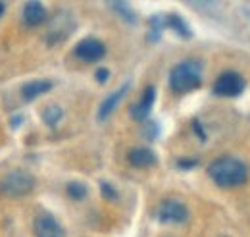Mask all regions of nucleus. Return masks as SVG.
I'll return each instance as SVG.
<instances>
[{
	"mask_svg": "<svg viewBox=\"0 0 250 237\" xmlns=\"http://www.w3.org/2000/svg\"><path fill=\"white\" fill-rule=\"evenodd\" d=\"M114 10H118V12H122L120 16L122 18H125L127 22H135V16H133V12L127 8V4H124V2H114V4H110Z\"/></svg>",
	"mask_w": 250,
	"mask_h": 237,
	"instance_id": "nucleus-17",
	"label": "nucleus"
},
{
	"mask_svg": "<svg viewBox=\"0 0 250 237\" xmlns=\"http://www.w3.org/2000/svg\"><path fill=\"white\" fill-rule=\"evenodd\" d=\"M102 193H104V195H106L110 201H114V199H116V191H114V189H112L108 183H102Z\"/></svg>",
	"mask_w": 250,
	"mask_h": 237,
	"instance_id": "nucleus-18",
	"label": "nucleus"
},
{
	"mask_svg": "<svg viewBox=\"0 0 250 237\" xmlns=\"http://www.w3.org/2000/svg\"><path fill=\"white\" fill-rule=\"evenodd\" d=\"M127 91H129V83H124L120 89L114 91L112 95H108V96L104 98V102H102L100 108H98V119H100V121H104V119L108 118V116L118 108V104L122 102V98L127 95Z\"/></svg>",
	"mask_w": 250,
	"mask_h": 237,
	"instance_id": "nucleus-9",
	"label": "nucleus"
},
{
	"mask_svg": "<svg viewBox=\"0 0 250 237\" xmlns=\"http://www.w3.org/2000/svg\"><path fill=\"white\" fill-rule=\"evenodd\" d=\"M245 89V79L237 71H225L221 73L216 83H214V93L218 96H237Z\"/></svg>",
	"mask_w": 250,
	"mask_h": 237,
	"instance_id": "nucleus-4",
	"label": "nucleus"
},
{
	"mask_svg": "<svg viewBox=\"0 0 250 237\" xmlns=\"http://www.w3.org/2000/svg\"><path fill=\"white\" fill-rule=\"evenodd\" d=\"M63 112L60 106H48L44 112H42V119L46 121V125H56L60 119H62Z\"/></svg>",
	"mask_w": 250,
	"mask_h": 237,
	"instance_id": "nucleus-14",
	"label": "nucleus"
},
{
	"mask_svg": "<svg viewBox=\"0 0 250 237\" xmlns=\"http://www.w3.org/2000/svg\"><path fill=\"white\" fill-rule=\"evenodd\" d=\"M154 98H156L154 87H146L145 93H143V96H141V100L131 108V116L135 119H139V121H143V119L150 114V108L154 104Z\"/></svg>",
	"mask_w": 250,
	"mask_h": 237,
	"instance_id": "nucleus-11",
	"label": "nucleus"
},
{
	"mask_svg": "<svg viewBox=\"0 0 250 237\" xmlns=\"http://www.w3.org/2000/svg\"><path fill=\"white\" fill-rule=\"evenodd\" d=\"M50 89H52V83H50V81H46V79H37V81H31V83L23 85L21 96H23V100H35L37 96L48 93Z\"/></svg>",
	"mask_w": 250,
	"mask_h": 237,
	"instance_id": "nucleus-13",
	"label": "nucleus"
},
{
	"mask_svg": "<svg viewBox=\"0 0 250 237\" xmlns=\"http://www.w3.org/2000/svg\"><path fill=\"white\" fill-rule=\"evenodd\" d=\"M127 158H129V164L135 168H148L156 164V154L150 148H133Z\"/></svg>",
	"mask_w": 250,
	"mask_h": 237,
	"instance_id": "nucleus-12",
	"label": "nucleus"
},
{
	"mask_svg": "<svg viewBox=\"0 0 250 237\" xmlns=\"http://www.w3.org/2000/svg\"><path fill=\"white\" fill-rule=\"evenodd\" d=\"M73 29V22H71V18L62 12L60 16H56V20L50 24V31H48V43L50 45H54V43H58V41H63L65 37H69V33Z\"/></svg>",
	"mask_w": 250,
	"mask_h": 237,
	"instance_id": "nucleus-8",
	"label": "nucleus"
},
{
	"mask_svg": "<svg viewBox=\"0 0 250 237\" xmlns=\"http://www.w3.org/2000/svg\"><path fill=\"white\" fill-rule=\"evenodd\" d=\"M108 75H110L108 70H98V71H96V79H98L100 83H106V81H108Z\"/></svg>",
	"mask_w": 250,
	"mask_h": 237,
	"instance_id": "nucleus-19",
	"label": "nucleus"
},
{
	"mask_svg": "<svg viewBox=\"0 0 250 237\" xmlns=\"http://www.w3.org/2000/svg\"><path fill=\"white\" fill-rule=\"evenodd\" d=\"M35 187V178L25 170H16L0 181V197L16 199L29 195Z\"/></svg>",
	"mask_w": 250,
	"mask_h": 237,
	"instance_id": "nucleus-3",
	"label": "nucleus"
},
{
	"mask_svg": "<svg viewBox=\"0 0 250 237\" xmlns=\"http://www.w3.org/2000/svg\"><path fill=\"white\" fill-rule=\"evenodd\" d=\"M21 20H23L25 25L37 27V25H41V24L46 20V8H44L41 2H27V4L23 6Z\"/></svg>",
	"mask_w": 250,
	"mask_h": 237,
	"instance_id": "nucleus-10",
	"label": "nucleus"
},
{
	"mask_svg": "<svg viewBox=\"0 0 250 237\" xmlns=\"http://www.w3.org/2000/svg\"><path fill=\"white\" fill-rule=\"evenodd\" d=\"M33 230H35V237H63L62 226L56 222V218H52L46 212L35 218Z\"/></svg>",
	"mask_w": 250,
	"mask_h": 237,
	"instance_id": "nucleus-7",
	"label": "nucleus"
},
{
	"mask_svg": "<svg viewBox=\"0 0 250 237\" xmlns=\"http://www.w3.org/2000/svg\"><path fill=\"white\" fill-rule=\"evenodd\" d=\"M67 195H69L71 199L79 201V199H83V197L87 195V187H85L83 183H79V181H71V183L67 185Z\"/></svg>",
	"mask_w": 250,
	"mask_h": 237,
	"instance_id": "nucleus-15",
	"label": "nucleus"
},
{
	"mask_svg": "<svg viewBox=\"0 0 250 237\" xmlns=\"http://www.w3.org/2000/svg\"><path fill=\"white\" fill-rule=\"evenodd\" d=\"M208 174L212 181L223 189H235L243 185L249 178L247 166L233 156H221L218 160H214L208 168Z\"/></svg>",
	"mask_w": 250,
	"mask_h": 237,
	"instance_id": "nucleus-1",
	"label": "nucleus"
},
{
	"mask_svg": "<svg viewBox=\"0 0 250 237\" xmlns=\"http://www.w3.org/2000/svg\"><path fill=\"white\" fill-rule=\"evenodd\" d=\"M166 22H167L171 27H175V31H177L179 35H183V37H190V31H188L187 24H185L181 18H177V16H169Z\"/></svg>",
	"mask_w": 250,
	"mask_h": 237,
	"instance_id": "nucleus-16",
	"label": "nucleus"
},
{
	"mask_svg": "<svg viewBox=\"0 0 250 237\" xmlns=\"http://www.w3.org/2000/svg\"><path fill=\"white\" fill-rule=\"evenodd\" d=\"M158 218L167 224H183L188 220V208L181 201L167 199L158 208Z\"/></svg>",
	"mask_w": 250,
	"mask_h": 237,
	"instance_id": "nucleus-5",
	"label": "nucleus"
},
{
	"mask_svg": "<svg viewBox=\"0 0 250 237\" xmlns=\"http://www.w3.org/2000/svg\"><path fill=\"white\" fill-rule=\"evenodd\" d=\"M73 54L83 62H98L106 54V47L98 41V39H83L81 43H77Z\"/></svg>",
	"mask_w": 250,
	"mask_h": 237,
	"instance_id": "nucleus-6",
	"label": "nucleus"
},
{
	"mask_svg": "<svg viewBox=\"0 0 250 237\" xmlns=\"http://www.w3.org/2000/svg\"><path fill=\"white\" fill-rule=\"evenodd\" d=\"M202 83V64L196 60H185L177 64L169 73V85L177 93L196 89Z\"/></svg>",
	"mask_w": 250,
	"mask_h": 237,
	"instance_id": "nucleus-2",
	"label": "nucleus"
},
{
	"mask_svg": "<svg viewBox=\"0 0 250 237\" xmlns=\"http://www.w3.org/2000/svg\"><path fill=\"white\" fill-rule=\"evenodd\" d=\"M4 10H6V6H4V2H0V16L4 14Z\"/></svg>",
	"mask_w": 250,
	"mask_h": 237,
	"instance_id": "nucleus-20",
	"label": "nucleus"
}]
</instances>
